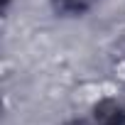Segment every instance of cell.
Segmentation results:
<instances>
[{
	"mask_svg": "<svg viewBox=\"0 0 125 125\" xmlns=\"http://www.w3.org/2000/svg\"><path fill=\"white\" fill-rule=\"evenodd\" d=\"M91 5V0H56V8H61L64 12H83Z\"/></svg>",
	"mask_w": 125,
	"mask_h": 125,
	"instance_id": "obj_1",
	"label": "cell"
}]
</instances>
